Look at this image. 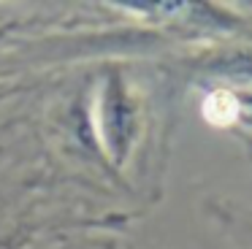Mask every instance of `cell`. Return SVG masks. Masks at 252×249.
I'll list each match as a JSON object with an SVG mask.
<instances>
[{"mask_svg":"<svg viewBox=\"0 0 252 249\" xmlns=\"http://www.w3.org/2000/svg\"><path fill=\"white\" fill-rule=\"evenodd\" d=\"M44 227L35 222H22V225H11L6 230H0V249H30L41 238Z\"/></svg>","mask_w":252,"mask_h":249,"instance_id":"cell-3","label":"cell"},{"mask_svg":"<svg viewBox=\"0 0 252 249\" xmlns=\"http://www.w3.org/2000/svg\"><path fill=\"white\" fill-rule=\"evenodd\" d=\"M247 233H250V236H252V222H247Z\"/></svg>","mask_w":252,"mask_h":249,"instance_id":"cell-4","label":"cell"},{"mask_svg":"<svg viewBox=\"0 0 252 249\" xmlns=\"http://www.w3.org/2000/svg\"><path fill=\"white\" fill-rule=\"evenodd\" d=\"M201 114L214 127L252 130V87H214L203 95Z\"/></svg>","mask_w":252,"mask_h":249,"instance_id":"cell-2","label":"cell"},{"mask_svg":"<svg viewBox=\"0 0 252 249\" xmlns=\"http://www.w3.org/2000/svg\"><path fill=\"white\" fill-rule=\"evenodd\" d=\"M90 127L106 162L114 171H125L144 133V100L122 68L100 73L93 90Z\"/></svg>","mask_w":252,"mask_h":249,"instance_id":"cell-1","label":"cell"}]
</instances>
